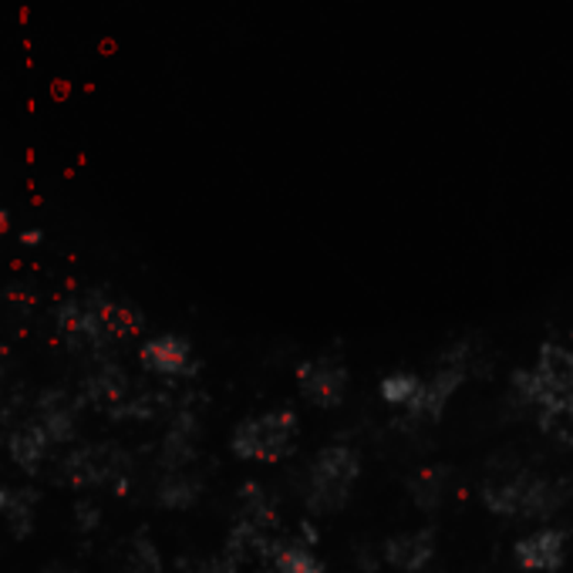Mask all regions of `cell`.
<instances>
[{
	"instance_id": "cell-1",
	"label": "cell",
	"mask_w": 573,
	"mask_h": 573,
	"mask_svg": "<svg viewBox=\"0 0 573 573\" xmlns=\"http://www.w3.org/2000/svg\"><path fill=\"white\" fill-rule=\"evenodd\" d=\"M361 476V455L357 449L334 442L324 445L315 462L307 465V486H304V506L310 516H331L348 506L351 489Z\"/></svg>"
},
{
	"instance_id": "cell-2",
	"label": "cell",
	"mask_w": 573,
	"mask_h": 573,
	"mask_svg": "<svg viewBox=\"0 0 573 573\" xmlns=\"http://www.w3.org/2000/svg\"><path fill=\"white\" fill-rule=\"evenodd\" d=\"M566 499L563 483H553L537 473H513L483 486V503L503 519H547Z\"/></svg>"
},
{
	"instance_id": "cell-3",
	"label": "cell",
	"mask_w": 573,
	"mask_h": 573,
	"mask_svg": "<svg viewBox=\"0 0 573 573\" xmlns=\"http://www.w3.org/2000/svg\"><path fill=\"white\" fill-rule=\"evenodd\" d=\"M297 415L290 408H271L236 422L230 449L243 462H280L294 452Z\"/></svg>"
},
{
	"instance_id": "cell-4",
	"label": "cell",
	"mask_w": 573,
	"mask_h": 573,
	"mask_svg": "<svg viewBox=\"0 0 573 573\" xmlns=\"http://www.w3.org/2000/svg\"><path fill=\"white\" fill-rule=\"evenodd\" d=\"M62 473L75 489H91V486H129V452L119 445H81L75 449L65 462Z\"/></svg>"
},
{
	"instance_id": "cell-5",
	"label": "cell",
	"mask_w": 573,
	"mask_h": 573,
	"mask_svg": "<svg viewBox=\"0 0 573 573\" xmlns=\"http://www.w3.org/2000/svg\"><path fill=\"white\" fill-rule=\"evenodd\" d=\"M106 297L101 294H88V297H71V300H62L58 310H55V321H58V331L68 338V344L75 348H88V351H101L112 334L106 328Z\"/></svg>"
},
{
	"instance_id": "cell-6",
	"label": "cell",
	"mask_w": 573,
	"mask_h": 573,
	"mask_svg": "<svg viewBox=\"0 0 573 573\" xmlns=\"http://www.w3.org/2000/svg\"><path fill=\"white\" fill-rule=\"evenodd\" d=\"M469 357H473V354H465V348H462V354L452 351V354L442 357L439 368L426 378L419 401L408 408V419H415V422H439L442 419V411L452 401V395L465 385V375H469L465 364H469Z\"/></svg>"
},
{
	"instance_id": "cell-7",
	"label": "cell",
	"mask_w": 573,
	"mask_h": 573,
	"mask_svg": "<svg viewBox=\"0 0 573 573\" xmlns=\"http://www.w3.org/2000/svg\"><path fill=\"white\" fill-rule=\"evenodd\" d=\"M300 395L318 408H338L348 392V368L334 357H315L297 368Z\"/></svg>"
},
{
	"instance_id": "cell-8",
	"label": "cell",
	"mask_w": 573,
	"mask_h": 573,
	"mask_svg": "<svg viewBox=\"0 0 573 573\" xmlns=\"http://www.w3.org/2000/svg\"><path fill=\"white\" fill-rule=\"evenodd\" d=\"M513 560L527 573H560L566 563V533L557 527H540L519 537L513 547Z\"/></svg>"
},
{
	"instance_id": "cell-9",
	"label": "cell",
	"mask_w": 573,
	"mask_h": 573,
	"mask_svg": "<svg viewBox=\"0 0 573 573\" xmlns=\"http://www.w3.org/2000/svg\"><path fill=\"white\" fill-rule=\"evenodd\" d=\"M142 368L159 375V378H189L196 372V357H192V348L186 338L179 334H155L142 344Z\"/></svg>"
},
{
	"instance_id": "cell-10",
	"label": "cell",
	"mask_w": 573,
	"mask_h": 573,
	"mask_svg": "<svg viewBox=\"0 0 573 573\" xmlns=\"http://www.w3.org/2000/svg\"><path fill=\"white\" fill-rule=\"evenodd\" d=\"M78 405L81 398H71L65 388H51L37 398L34 422L44 429L51 442H71L78 432Z\"/></svg>"
},
{
	"instance_id": "cell-11",
	"label": "cell",
	"mask_w": 573,
	"mask_h": 573,
	"mask_svg": "<svg viewBox=\"0 0 573 573\" xmlns=\"http://www.w3.org/2000/svg\"><path fill=\"white\" fill-rule=\"evenodd\" d=\"M382 557L398 573H422L436 560V533L432 530H411L385 540Z\"/></svg>"
},
{
	"instance_id": "cell-12",
	"label": "cell",
	"mask_w": 573,
	"mask_h": 573,
	"mask_svg": "<svg viewBox=\"0 0 573 573\" xmlns=\"http://www.w3.org/2000/svg\"><path fill=\"white\" fill-rule=\"evenodd\" d=\"M196 442H199V415L192 408H179L159 449V462L166 465V473H179V469L192 462Z\"/></svg>"
},
{
	"instance_id": "cell-13",
	"label": "cell",
	"mask_w": 573,
	"mask_h": 573,
	"mask_svg": "<svg viewBox=\"0 0 573 573\" xmlns=\"http://www.w3.org/2000/svg\"><path fill=\"white\" fill-rule=\"evenodd\" d=\"M129 395H132V382L119 364H101V368L91 372L81 385V401L101 405L106 411L119 408Z\"/></svg>"
},
{
	"instance_id": "cell-14",
	"label": "cell",
	"mask_w": 573,
	"mask_h": 573,
	"mask_svg": "<svg viewBox=\"0 0 573 573\" xmlns=\"http://www.w3.org/2000/svg\"><path fill=\"white\" fill-rule=\"evenodd\" d=\"M8 452L11 459L18 462V469H24L27 476L41 473V465L51 452V439L44 436V429L31 419L24 426H18L11 436H8Z\"/></svg>"
},
{
	"instance_id": "cell-15",
	"label": "cell",
	"mask_w": 573,
	"mask_h": 573,
	"mask_svg": "<svg viewBox=\"0 0 573 573\" xmlns=\"http://www.w3.org/2000/svg\"><path fill=\"white\" fill-rule=\"evenodd\" d=\"M0 516H4L8 530L24 540L34 533L37 524V493L18 489V486H0Z\"/></svg>"
},
{
	"instance_id": "cell-16",
	"label": "cell",
	"mask_w": 573,
	"mask_h": 573,
	"mask_svg": "<svg viewBox=\"0 0 573 573\" xmlns=\"http://www.w3.org/2000/svg\"><path fill=\"white\" fill-rule=\"evenodd\" d=\"M202 496V483L196 476H189L186 469H179V473H166L159 480V486H155V499H159V506L166 509H192Z\"/></svg>"
},
{
	"instance_id": "cell-17",
	"label": "cell",
	"mask_w": 573,
	"mask_h": 573,
	"mask_svg": "<svg viewBox=\"0 0 573 573\" xmlns=\"http://www.w3.org/2000/svg\"><path fill=\"white\" fill-rule=\"evenodd\" d=\"M240 519H246V524H253L256 530H264V533H274L277 524H280V513H277V503L260 489L256 483L243 486L240 493Z\"/></svg>"
},
{
	"instance_id": "cell-18",
	"label": "cell",
	"mask_w": 573,
	"mask_h": 573,
	"mask_svg": "<svg viewBox=\"0 0 573 573\" xmlns=\"http://www.w3.org/2000/svg\"><path fill=\"white\" fill-rule=\"evenodd\" d=\"M422 385H426V378H419L415 372H392V375H385V378H382L378 395H382V401H385L388 408L408 411L415 401H419Z\"/></svg>"
},
{
	"instance_id": "cell-19",
	"label": "cell",
	"mask_w": 573,
	"mask_h": 573,
	"mask_svg": "<svg viewBox=\"0 0 573 573\" xmlns=\"http://www.w3.org/2000/svg\"><path fill=\"white\" fill-rule=\"evenodd\" d=\"M271 566H274V573H328L324 563L315 557V550L300 540H280Z\"/></svg>"
},
{
	"instance_id": "cell-20",
	"label": "cell",
	"mask_w": 573,
	"mask_h": 573,
	"mask_svg": "<svg viewBox=\"0 0 573 573\" xmlns=\"http://www.w3.org/2000/svg\"><path fill=\"white\" fill-rule=\"evenodd\" d=\"M445 489H449V473H445V469H422V473L408 483L411 503L419 506V509H426V513L442 506Z\"/></svg>"
},
{
	"instance_id": "cell-21",
	"label": "cell",
	"mask_w": 573,
	"mask_h": 573,
	"mask_svg": "<svg viewBox=\"0 0 573 573\" xmlns=\"http://www.w3.org/2000/svg\"><path fill=\"white\" fill-rule=\"evenodd\" d=\"M166 405L163 395H152V392H132L119 408H112L109 415L112 419H129V422H145V419H155L159 408Z\"/></svg>"
},
{
	"instance_id": "cell-22",
	"label": "cell",
	"mask_w": 573,
	"mask_h": 573,
	"mask_svg": "<svg viewBox=\"0 0 573 573\" xmlns=\"http://www.w3.org/2000/svg\"><path fill=\"white\" fill-rule=\"evenodd\" d=\"M125 563H129L132 573H166V560H163L159 547H155L145 533H139V537L129 543Z\"/></svg>"
},
{
	"instance_id": "cell-23",
	"label": "cell",
	"mask_w": 573,
	"mask_h": 573,
	"mask_svg": "<svg viewBox=\"0 0 573 573\" xmlns=\"http://www.w3.org/2000/svg\"><path fill=\"white\" fill-rule=\"evenodd\" d=\"M75 527H78L81 533H95V530L101 527V509H98V503H91V499H78V503H75Z\"/></svg>"
},
{
	"instance_id": "cell-24",
	"label": "cell",
	"mask_w": 573,
	"mask_h": 573,
	"mask_svg": "<svg viewBox=\"0 0 573 573\" xmlns=\"http://www.w3.org/2000/svg\"><path fill=\"white\" fill-rule=\"evenodd\" d=\"M192 573H240V563L233 557H206L192 566Z\"/></svg>"
},
{
	"instance_id": "cell-25",
	"label": "cell",
	"mask_w": 573,
	"mask_h": 573,
	"mask_svg": "<svg viewBox=\"0 0 573 573\" xmlns=\"http://www.w3.org/2000/svg\"><path fill=\"white\" fill-rule=\"evenodd\" d=\"M21 240H24V243H27V246H34V243H41V240H44V236H41V230H27V233H24V236H21Z\"/></svg>"
},
{
	"instance_id": "cell-26",
	"label": "cell",
	"mask_w": 573,
	"mask_h": 573,
	"mask_svg": "<svg viewBox=\"0 0 573 573\" xmlns=\"http://www.w3.org/2000/svg\"><path fill=\"white\" fill-rule=\"evenodd\" d=\"M44 573H78L75 566H65V563H55V566H47Z\"/></svg>"
},
{
	"instance_id": "cell-27",
	"label": "cell",
	"mask_w": 573,
	"mask_h": 573,
	"mask_svg": "<svg viewBox=\"0 0 573 573\" xmlns=\"http://www.w3.org/2000/svg\"><path fill=\"white\" fill-rule=\"evenodd\" d=\"M4 230H8V213L0 210V233H4Z\"/></svg>"
},
{
	"instance_id": "cell-28",
	"label": "cell",
	"mask_w": 573,
	"mask_h": 573,
	"mask_svg": "<svg viewBox=\"0 0 573 573\" xmlns=\"http://www.w3.org/2000/svg\"><path fill=\"white\" fill-rule=\"evenodd\" d=\"M0 419H4V408H0Z\"/></svg>"
}]
</instances>
